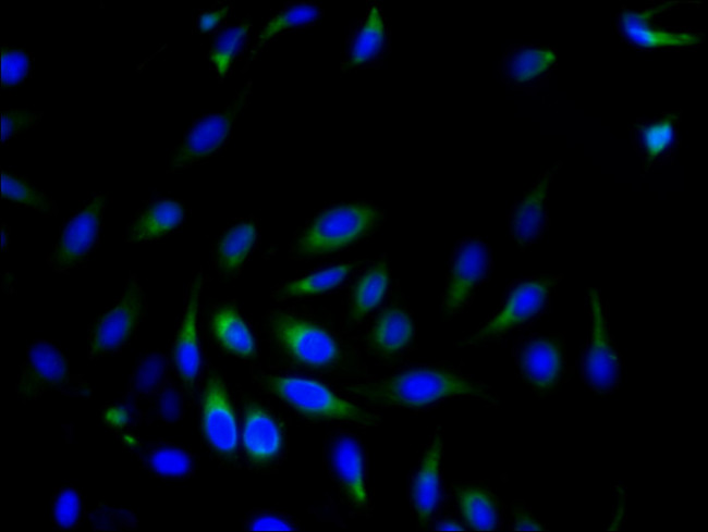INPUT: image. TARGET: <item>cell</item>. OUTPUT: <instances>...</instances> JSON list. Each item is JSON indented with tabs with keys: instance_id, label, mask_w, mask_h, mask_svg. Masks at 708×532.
I'll return each mask as SVG.
<instances>
[{
	"instance_id": "obj_27",
	"label": "cell",
	"mask_w": 708,
	"mask_h": 532,
	"mask_svg": "<svg viewBox=\"0 0 708 532\" xmlns=\"http://www.w3.org/2000/svg\"><path fill=\"white\" fill-rule=\"evenodd\" d=\"M211 330L218 343L229 352L243 358L255 355L253 334L234 307L223 306L215 311Z\"/></svg>"
},
{
	"instance_id": "obj_19",
	"label": "cell",
	"mask_w": 708,
	"mask_h": 532,
	"mask_svg": "<svg viewBox=\"0 0 708 532\" xmlns=\"http://www.w3.org/2000/svg\"><path fill=\"white\" fill-rule=\"evenodd\" d=\"M202 422L211 447L223 456H232L237 447V426L225 386L216 374L208 378L205 386Z\"/></svg>"
},
{
	"instance_id": "obj_25",
	"label": "cell",
	"mask_w": 708,
	"mask_h": 532,
	"mask_svg": "<svg viewBox=\"0 0 708 532\" xmlns=\"http://www.w3.org/2000/svg\"><path fill=\"white\" fill-rule=\"evenodd\" d=\"M257 225L241 220L222 232L213 249V264L223 275L236 274L252 252L257 240Z\"/></svg>"
},
{
	"instance_id": "obj_41",
	"label": "cell",
	"mask_w": 708,
	"mask_h": 532,
	"mask_svg": "<svg viewBox=\"0 0 708 532\" xmlns=\"http://www.w3.org/2000/svg\"><path fill=\"white\" fill-rule=\"evenodd\" d=\"M512 515L515 530H542L541 524L524 504H515Z\"/></svg>"
},
{
	"instance_id": "obj_14",
	"label": "cell",
	"mask_w": 708,
	"mask_h": 532,
	"mask_svg": "<svg viewBox=\"0 0 708 532\" xmlns=\"http://www.w3.org/2000/svg\"><path fill=\"white\" fill-rule=\"evenodd\" d=\"M391 48V26L378 1L351 27L340 63L343 73L379 67Z\"/></svg>"
},
{
	"instance_id": "obj_21",
	"label": "cell",
	"mask_w": 708,
	"mask_h": 532,
	"mask_svg": "<svg viewBox=\"0 0 708 532\" xmlns=\"http://www.w3.org/2000/svg\"><path fill=\"white\" fill-rule=\"evenodd\" d=\"M183 220L182 202L166 197L150 198L127 224L123 239L127 243L156 240L175 231Z\"/></svg>"
},
{
	"instance_id": "obj_22",
	"label": "cell",
	"mask_w": 708,
	"mask_h": 532,
	"mask_svg": "<svg viewBox=\"0 0 708 532\" xmlns=\"http://www.w3.org/2000/svg\"><path fill=\"white\" fill-rule=\"evenodd\" d=\"M242 442L252 461L268 463L281 453L283 434L276 418L260 405L252 403L244 411Z\"/></svg>"
},
{
	"instance_id": "obj_32",
	"label": "cell",
	"mask_w": 708,
	"mask_h": 532,
	"mask_svg": "<svg viewBox=\"0 0 708 532\" xmlns=\"http://www.w3.org/2000/svg\"><path fill=\"white\" fill-rule=\"evenodd\" d=\"M1 195L4 199L30 207L44 215L54 216L59 212L56 201L44 190L27 177L10 171H1Z\"/></svg>"
},
{
	"instance_id": "obj_31",
	"label": "cell",
	"mask_w": 708,
	"mask_h": 532,
	"mask_svg": "<svg viewBox=\"0 0 708 532\" xmlns=\"http://www.w3.org/2000/svg\"><path fill=\"white\" fill-rule=\"evenodd\" d=\"M353 267L354 263H340L293 280L280 286L273 296L276 299H286L328 292L340 285Z\"/></svg>"
},
{
	"instance_id": "obj_39",
	"label": "cell",
	"mask_w": 708,
	"mask_h": 532,
	"mask_svg": "<svg viewBox=\"0 0 708 532\" xmlns=\"http://www.w3.org/2000/svg\"><path fill=\"white\" fill-rule=\"evenodd\" d=\"M253 531H291L294 524L285 515L273 510H259L251 514L244 523Z\"/></svg>"
},
{
	"instance_id": "obj_20",
	"label": "cell",
	"mask_w": 708,
	"mask_h": 532,
	"mask_svg": "<svg viewBox=\"0 0 708 532\" xmlns=\"http://www.w3.org/2000/svg\"><path fill=\"white\" fill-rule=\"evenodd\" d=\"M203 273L198 271L190 282L182 320L173 344V361L179 376L193 387L200 369V350L197 337L196 318L203 287Z\"/></svg>"
},
{
	"instance_id": "obj_30",
	"label": "cell",
	"mask_w": 708,
	"mask_h": 532,
	"mask_svg": "<svg viewBox=\"0 0 708 532\" xmlns=\"http://www.w3.org/2000/svg\"><path fill=\"white\" fill-rule=\"evenodd\" d=\"M460 506L467 524L474 530H496L499 506L496 496L481 486L468 485L459 491Z\"/></svg>"
},
{
	"instance_id": "obj_12",
	"label": "cell",
	"mask_w": 708,
	"mask_h": 532,
	"mask_svg": "<svg viewBox=\"0 0 708 532\" xmlns=\"http://www.w3.org/2000/svg\"><path fill=\"white\" fill-rule=\"evenodd\" d=\"M270 332L280 348L295 362L315 369L335 364L341 348L322 326L290 313L276 312L269 318Z\"/></svg>"
},
{
	"instance_id": "obj_35",
	"label": "cell",
	"mask_w": 708,
	"mask_h": 532,
	"mask_svg": "<svg viewBox=\"0 0 708 532\" xmlns=\"http://www.w3.org/2000/svg\"><path fill=\"white\" fill-rule=\"evenodd\" d=\"M33 55L24 48L4 45L1 48V84L11 87L25 81L32 71Z\"/></svg>"
},
{
	"instance_id": "obj_24",
	"label": "cell",
	"mask_w": 708,
	"mask_h": 532,
	"mask_svg": "<svg viewBox=\"0 0 708 532\" xmlns=\"http://www.w3.org/2000/svg\"><path fill=\"white\" fill-rule=\"evenodd\" d=\"M324 15L321 4L315 1H290L276 10L261 25L248 61L277 37L315 25Z\"/></svg>"
},
{
	"instance_id": "obj_26",
	"label": "cell",
	"mask_w": 708,
	"mask_h": 532,
	"mask_svg": "<svg viewBox=\"0 0 708 532\" xmlns=\"http://www.w3.org/2000/svg\"><path fill=\"white\" fill-rule=\"evenodd\" d=\"M415 327L410 313L399 306L384 309L375 321L370 344L384 356L403 350L412 342Z\"/></svg>"
},
{
	"instance_id": "obj_28",
	"label": "cell",
	"mask_w": 708,
	"mask_h": 532,
	"mask_svg": "<svg viewBox=\"0 0 708 532\" xmlns=\"http://www.w3.org/2000/svg\"><path fill=\"white\" fill-rule=\"evenodd\" d=\"M252 27L253 24L248 18H241L221 27L215 35L208 57L220 79L230 74L247 41Z\"/></svg>"
},
{
	"instance_id": "obj_2",
	"label": "cell",
	"mask_w": 708,
	"mask_h": 532,
	"mask_svg": "<svg viewBox=\"0 0 708 532\" xmlns=\"http://www.w3.org/2000/svg\"><path fill=\"white\" fill-rule=\"evenodd\" d=\"M688 0H657L640 7L621 5L614 29L627 48L643 52L697 50L705 40V30L695 26L668 25L663 18Z\"/></svg>"
},
{
	"instance_id": "obj_15",
	"label": "cell",
	"mask_w": 708,
	"mask_h": 532,
	"mask_svg": "<svg viewBox=\"0 0 708 532\" xmlns=\"http://www.w3.org/2000/svg\"><path fill=\"white\" fill-rule=\"evenodd\" d=\"M558 67V50L549 45L511 44L498 62L501 81L513 91L537 95Z\"/></svg>"
},
{
	"instance_id": "obj_17",
	"label": "cell",
	"mask_w": 708,
	"mask_h": 532,
	"mask_svg": "<svg viewBox=\"0 0 708 532\" xmlns=\"http://www.w3.org/2000/svg\"><path fill=\"white\" fill-rule=\"evenodd\" d=\"M562 166L557 161L546 169L530 187L510 208L508 231L521 250H525L541 240L551 220L547 209L550 185Z\"/></svg>"
},
{
	"instance_id": "obj_42",
	"label": "cell",
	"mask_w": 708,
	"mask_h": 532,
	"mask_svg": "<svg viewBox=\"0 0 708 532\" xmlns=\"http://www.w3.org/2000/svg\"><path fill=\"white\" fill-rule=\"evenodd\" d=\"M440 530H463L460 524L452 520H445L438 525Z\"/></svg>"
},
{
	"instance_id": "obj_36",
	"label": "cell",
	"mask_w": 708,
	"mask_h": 532,
	"mask_svg": "<svg viewBox=\"0 0 708 532\" xmlns=\"http://www.w3.org/2000/svg\"><path fill=\"white\" fill-rule=\"evenodd\" d=\"M82 515L80 493L71 487L60 488L52 500V521L60 529H72L77 525Z\"/></svg>"
},
{
	"instance_id": "obj_3",
	"label": "cell",
	"mask_w": 708,
	"mask_h": 532,
	"mask_svg": "<svg viewBox=\"0 0 708 532\" xmlns=\"http://www.w3.org/2000/svg\"><path fill=\"white\" fill-rule=\"evenodd\" d=\"M562 279V274H539L513 280L495 311L457 346H479L528 327L548 312L552 294Z\"/></svg>"
},
{
	"instance_id": "obj_23",
	"label": "cell",
	"mask_w": 708,
	"mask_h": 532,
	"mask_svg": "<svg viewBox=\"0 0 708 532\" xmlns=\"http://www.w3.org/2000/svg\"><path fill=\"white\" fill-rule=\"evenodd\" d=\"M441 454V436L437 433L427 446L411 484V502L420 523L431 518L438 504Z\"/></svg>"
},
{
	"instance_id": "obj_10",
	"label": "cell",
	"mask_w": 708,
	"mask_h": 532,
	"mask_svg": "<svg viewBox=\"0 0 708 532\" xmlns=\"http://www.w3.org/2000/svg\"><path fill=\"white\" fill-rule=\"evenodd\" d=\"M146 298L136 274L131 273L119 300L97 317L88 330V357L91 360L114 354L135 336L146 313Z\"/></svg>"
},
{
	"instance_id": "obj_5",
	"label": "cell",
	"mask_w": 708,
	"mask_h": 532,
	"mask_svg": "<svg viewBox=\"0 0 708 532\" xmlns=\"http://www.w3.org/2000/svg\"><path fill=\"white\" fill-rule=\"evenodd\" d=\"M260 383L268 393L308 419L344 421L363 426L379 422L374 412L340 398L314 380L269 374L263 375Z\"/></svg>"
},
{
	"instance_id": "obj_40",
	"label": "cell",
	"mask_w": 708,
	"mask_h": 532,
	"mask_svg": "<svg viewBox=\"0 0 708 532\" xmlns=\"http://www.w3.org/2000/svg\"><path fill=\"white\" fill-rule=\"evenodd\" d=\"M158 409L160 416L166 420H174L179 417L181 403L174 388L167 387L162 391L158 401Z\"/></svg>"
},
{
	"instance_id": "obj_4",
	"label": "cell",
	"mask_w": 708,
	"mask_h": 532,
	"mask_svg": "<svg viewBox=\"0 0 708 532\" xmlns=\"http://www.w3.org/2000/svg\"><path fill=\"white\" fill-rule=\"evenodd\" d=\"M381 222L382 212L370 202L327 207L297 232L290 255L309 258L345 248L373 233Z\"/></svg>"
},
{
	"instance_id": "obj_1",
	"label": "cell",
	"mask_w": 708,
	"mask_h": 532,
	"mask_svg": "<svg viewBox=\"0 0 708 532\" xmlns=\"http://www.w3.org/2000/svg\"><path fill=\"white\" fill-rule=\"evenodd\" d=\"M368 404L402 409H424L447 399L469 397L498 403L493 389L451 364H423L389 376L346 386Z\"/></svg>"
},
{
	"instance_id": "obj_33",
	"label": "cell",
	"mask_w": 708,
	"mask_h": 532,
	"mask_svg": "<svg viewBox=\"0 0 708 532\" xmlns=\"http://www.w3.org/2000/svg\"><path fill=\"white\" fill-rule=\"evenodd\" d=\"M142 459L148 469L162 477L181 478L193 469V459L188 451L170 443L149 445Z\"/></svg>"
},
{
	"instance_id": "obj_34",
	"label": "cell",
	"mask_w": 708,
	"mask_h": 532,
	"mask_svg": "<svg viewBox=\"0 0 708 532\" xmlns=\"http://www.w3.org/2000/svg\"><path fill=\"white\" fill-rule=\"evenodd\" d=\"M167 360L158 352L147 355L132 372L127 384L130 396H142L159 391L166 380Z\"/></svg>"
},
{
	"instance_id": "obj_9",
	"label": "cell",
	"mask_w": 708,
	"mask_h": 532,
	"mask_svg": "<svg viewBox=\"0 0 708 532\" xmlns=\"http://www.w3.org/2000/svg\"><path fill=\"white\" fill-rule=\"evenodd\" d=\"M107 195L89 196L62 223L47 262L57 273H69L84 264L97 248Z\"/></svg>"
},
{
	"instance_id": "obj_18",
	"label": "cell",
	"mask_w": 708,
	"mask_h": 532,
	"mask_svg": "<svg viewBox=\"0 0 708 532\" xmlns=\"http://www.w3.org/2000/svg\"><path fill=\"white\" fill-rule=\"evenodd\" d=\"M325 458L330 474L345 497L354 506H365L364 451L358 437L347 431L332 433L326 444Z\"/></svg>"
},
{
	"instance_id": "obj_13",
	"label": "cell",
	"mask_w": 708,
	"mask_h": 532,
	"mask_svg": "<svg viewBox=\"0 0 708 532\" xmlns=\"http://www.w3.org/2000/svg\"><path fill=\"white\" fill-rule=\"evenodd\" d=\"M50 389L84 394L87 385L81 375L71 372L69 361L59 348L48 341H36L27 347L16 393L23 400H32Z\"/></svg>"
},
{
	"instance_id": "obj_11",
	"label": "cell",
	"mask_w": 708,
	"mask_h": 532,
	"mask_svg": "<svg viewBox=\"0 0 708 532\" xmlns=\"http://www.w3.org/2000/svg\"><path fill=\"white\" fill-rule=\"evenodd\" d=\"M512 356L521 379L536 395L551 394L566 378L565 338L560 333H532L521 337L512 348Z\"/></svg>"
},
{
	"instance_id": "obj_7",
	"label": "cell",
	"mask_w": 708,
	"mask_h": 532,
	"mask_svg": "<svg viewBox=\"0 0 708 532\" xmlns=\"http://www.w3.org/2000/svg\"><path fill=\"white\" fill-rule=\"evenodd\" d=\"M493 265L492 250L479 235L459 239L448 261L440 312L444 320L462 313L473 301L478 288L486 283Z\"/></svg>"
},
{
	"instance_id": "obj_37",
	"label": "cell",
	"mask_w": 708,
	"mask_h": 532,
	"mask_svg": "<svg viewBox=\"0 0 708 532\" xmlns=\"http://www.w3.org/2000/svg\"><path fill=\"white\" fill-rule=\"evenodd\" d=\"M1 114V144L16 137L22 132L39 124L44 113L28 109H2Z\"/></svg>"
},
{
	"instance_id": "obj_6",
	"label": "cell",
	"mask_w": 708,
	"mask_h": 532,
	"mask_svg": "<svg viewBox=\"0 0 708 532\" xmlns=\"http://www.w3.org/2000/svg\"><path fill=\"white\" fill-rule=\"evenodd\" d=\"M588 335L579 358V376L596 395L614 393L620 384L623 358L610 332L607 308L598 288L587 289Z\"/></svg>"
},
{
	"instance_id": "obj_16",
	"label": "cell",
	"mask_w": 708,
	"mask_h": 532,
	"mask_svg": "<svg viewBox=\"0 0 708 532\" xmlns=\"http://www.w3.org/2000/svg\"><path fill=\"white\" fill-rule=\"evenodd\" d=\"M682 114L681 108H672L652 117H636L630 123L631 143L644 173L656 166L673 164L681 147Z\"/></svg>"
},
{
	"instance_id": "obj_8",
	"label": "cell",
	"mask_w": 708,
	"mask_h": 532,
	"mask_svg": "<svg viewBox=\"0 0 708 532\" xmlns=\"http://www.w3.org/2000/svg\"><path fill=\"white\" fill-rule=\"evenodd\" d=\"M252 95L249 81L222 111L195 117L172 153L168 172L203 162L219 152L232 138L240 114Z\"/></svg>"
},
{
	"instance_id": "obj_38",
	"label": "cell",
	"mask_w": 708,
	"mask_h": 532,
	"mask_svg": "<svg viewBox=\"0 0 708 532\" xmlns=\"http://www.w3.org/2000/svg\"><path fill=\"white\" fill-rule=\"evenodd\" d=\"M232 10V3L227 1H217L209 9L199 10L193 18L194 29L207 33L221 27Z\"/></svg>"
},
{
	"instance_id": "obj_29",
	"label": "cell",
	"mask_w": 708,
	"mask_h": 532,
	"mask_svg": "<svg viewBox=\"0 0 708 532\" xmlns=\"http://www.w3.org/2000/svg\"><path fill=\"white\" fill-rule=\"evenodd\" d=\"M389 285L386 260L376 261L359 276L352 292L351 318L358 321L382 300Z\"/></svg>"
}]
</instances>
